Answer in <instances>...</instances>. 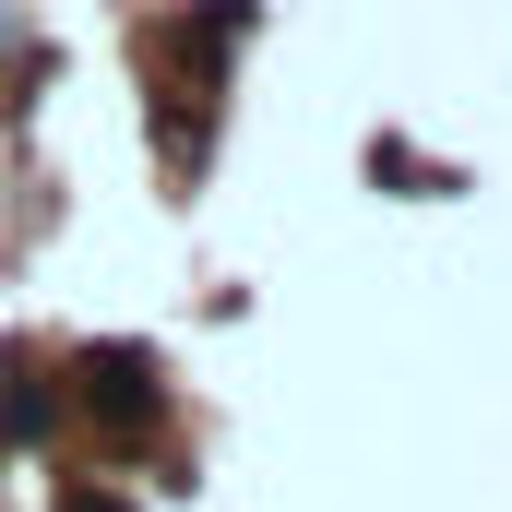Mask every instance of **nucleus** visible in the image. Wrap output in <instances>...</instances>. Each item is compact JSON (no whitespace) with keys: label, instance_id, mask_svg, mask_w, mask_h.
Segmentation results:
<instances>
[{"label":"nucleus","instance_id":"f257e3e1","mask_svg":"<svg viewBox=\"0 0 512 512\" xmlns=\"http://www.w3.org/2000/svg\"><path fill=\"white\" fill-rule=\"evenodd\" d=\"M262 24V0H191V12H155L131 24V60L155 72V143H167V179H203V131H215V84H227V48Z\"/></svg>","mask_w":512,"mask_h":512},{"label":"nucleus","instance_id":"f03ea898","mask_svg":"<svg viewBox=\"0 0 512 512\" xmlns=\"http://www.w3.org/2000/svg\"><path fill=\"white\" fill-rule=\"evenodd\" d=\"M60 393H72L108 441H143V429L167 417V358H155V346H131V334H96V346H72V358H60Z\"/></svg>","mask_w":512,"mask_h":512},{"label":"nucleus","instance_id":"7ed1b4c3","mask_svg":"<svg viewBox=\"0 0 512 512\" xmlns=\"http://www.w3.org/2000/svg\"><path fill=\"white\" fill-rule=\"evenodd\" d=\"M72 393H60V370L36 358V346H0V453H36V429L60 417Z\"/></svg>","mask_w":512,"mask_h":512},{"label":"nucleus","instance_id":"20e7f679","mask_svg":"<svg viewBox=\"0 0 512 512\" xmlns=\"http://www.w3.org/2000/svg\"><path fill=\"white\" fill-rule=\"evenodd\" d=\"M60 512H131L120 489H60Z\"/></svg>","mask_w":512,"mask_h":512}]
</instances>
